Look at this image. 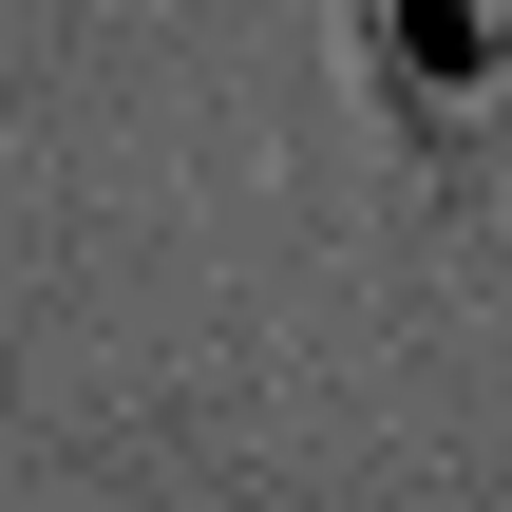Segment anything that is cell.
Here are the masks:
<instances>
[{
  "label": "cell",
  "instance_id": "1",
  "mask_svg": "<svg viewBox=\"0 0 512 512\" xmlns=\"http://www.w3.org/2000/svg\"><path fill=\"white\" fill-rule=\"evenodd\" d=\"M380 95H399L418 133L512 114V0H380Z\"/></svg>",
  "mask_w": 512,
  "mask_h": 512
}]
</instances>
